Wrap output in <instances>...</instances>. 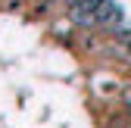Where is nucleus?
Segmentation results:
<instances>
[{
    "label": "nucleus",
    "mask_w": 131,
    "mask_h": 128,
    "mask_svg": "<svg viewBox=\"0 0 131 128\" xmlns=\"http://www.w3.org/2000/svg\"><path fill=\"white\" fill-rule=\"evenodd\" d=\"M94 22L97 25H122V9L119 3H112V0H97V6H94Z\"/></svg>",
    "instance_id": "f257e3e1"
},
{
    "label": "nucleus",
    "mask_w": 131,
    "mask_h": 128,
    "mask_svg": "<svg viewBox=\"0 0 131 128\" xmlns=\"http://www.w3.org/2000/svg\"><path fill=\"white\" fill-rule=\"evenodd\" d=\"M122 41H125V44L131 47V31H125V35H122Z\"/></svg>",
    "instance_id": "f03ea898"
}]
</instances>
